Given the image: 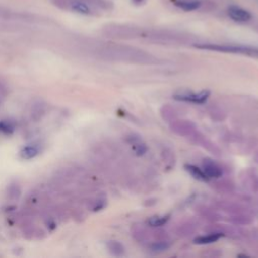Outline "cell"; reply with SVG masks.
Returning <instances> with one entry per match:
<instances>
[{"mask_svg":"<svg viewBox=\"0 0 258 258\" xmlns=\"http://www.w3.org/2000/svg\"><path fill=\"white\" fill-rule=\"evenodd\" d=\"M199 48L218 50L224 52H234V53H243L247 55L258 56V48L248 47V46H237V45H218V44H202L197 45Z\"/></svg>","mask_w":258,"mask_h":258,"instance_id":"obj_1","label":"cell"},{"mask_svg":"<svg viewBox=\"0 0 258 258\" xmlns=\"http://www.w3.org/2000/svg\"><path fill=\"white\" fill-rule=\"evenodd\" d=\"M210 96V92L208 90L201 91L200 93H188V92H182L173 95V98L177 101H183V102H190L195 104H203L205 103Z\"/></svg>","mask_w":258,"mask_h":258,"instance_id":"obj_2","label":"cell"},{"mask_svg":"<svg viewBox=\"0 0 258 258\" xmlns=\"http://www.w3.org/2000/svg\"><path fill=\"white\" fill-rule=\"evenodd\" d=\"M229 16L238 22H246L251 19V13L238 6H230L228 9Z\"/></svg>","mask_w":258,"mask_h":258,"instance_id":"obj_3","label":"cell"},{"mask_svg":"<svg viewBox=\"0 0 258 258\" xmlns=\"http://www.w3.org/2000/svg\"><path fill=\"white\" fill-rule=\"evenodd\" d=\"M203 170L206 173V175L208 176V178H217L220 177L222 175V170L221 168L214 163L211 160H205L204 164H203Z\"/></svg>","mask_w":258,"mask_h":258,"instance_id":"obj_4","label":"cell"},{"mask_svg":"<svg viewBox=\"0 0 258 258\" xmlns=\"http://www.w3.org/2000/svg\"><path fill=\"white\" fill-rule=\"evenodd\" d=\"M45 113H46V104L41 101H38L32 105L30 116L34 122H38L43 118Z\"/></svg>","mask_w":258,"mask_h":258,"instance_id":"obj_5","label":"cell"},{"mask_svg":"<svg viewBox=\"0 0 258 258\" xmlns=\"http://www.w3.org/2000/svg\"><path fill=\"white\" fill-rule=\"evenodd\" d=\"M185 169L187 172H189L196 179H199V180H202V181H206L208 180V176L206 175V173L204 172V170L196 165H192V164H186L185 165Z\"/></svg>","mask_w":258,"mask_h":258,"instance_id":"obj_6","label":"cell"},{"mask_svg":"<svg viewBox=\"0 0 258 258\" xmlns=\"http://www.w3.org/2000/svg\"><path fill=\"white\" fill-rule=\"evenodd\" d=\"M39 153V148L36 145H27L20 150V156L23 159L34 158Z\"/></svg>","mask_w":258,"mask_h":258,"instance_id":"obj_7","label":"cell"},{"mask_svg":"<svg viewBox=\"0 0 258 258\" xmlns=\"http://www.w3.org/2000/svg\"><path fill=\"white\" fill-rule=\"evenodd\" d=\"M223 235L221 233H215V234H210V235H207V236H201V237H198L195 239V243L197 244H211V243H214L216 241H218Z\"/></svg>","mask_w":258,"mask_h":258,"instance_id":"obj_8","label":"cell"},{"mask_svg":"<svg viewBox=\"0 0 258 258\" xmlns=\"http://www.w3.org/2000/svg\"><path fill=\"white\" fill-rule=\"evenodd\" d=\"M169 220V215H162V216H154L148 220V224L152 227H160L164 225Z\"/></svg>","mask_w":258,"mask_h":258,"instance_id":"obj_9","label":"cell"},{"mask_svg":"<svg viewBox=\"0 0 258 258\" xmlns=\"http://www.w3.org/2000/svg\"><path fill=\"white\" fill-rule=\"evenodd\" d=\"M21 195V189L17 184H10L7 188V197L11 201L18 200Z\"/></svg>","mask_w":258,"mask_h":258,"instance_id":"obj_10","label":"cell"},{"mask_svg":"<svg viewBox=\"0 0 258 258\" xmlns=\"http://www.w3.org/2000/svg\"><path fill=\"white\" fill-rule=\"evenodd\" d=\"M108 249H109V251H110L113 255H115V256H120V255H122L123 252H124L123 246H122L120 243L116 242V241H110V242L108 243Z\"/></svg>","mask_w":258,"mask_h":258,"instance_id":"obj_11","label":"cell"},{"mask_svg":"<svg viewBox=\"0 0 258 258\" xmlns=\"http://www.w3.org/2000/svg\"><path fill=\"white\" fill-rule=\"evenodd\" d=\"M177 6L184 10H195L200 6V2L198 1H180L177 3Z\"/></svg>","mask_w":258,"mask_h":258,"instance_id":"obj_12","label":"cell"},{"mask_svg":"<svg viewBox=\"0 0 258 258\" xmlns=\"http://www.w3.org/2000/svg\"><path fill=\"white\" fill-rule=\"evenodd\" d=\"M72 8L79 12V13H83V14H87L89 12V7L83 3V2H80V1H75L72 3Z\"/></svg>","mask_w":258,"mask_h":258,"instance_id":"obj_13","label":"cell"},{"mask_svg":"<svg viewBox=\"0 0 258 258\" xmlns=\"http://www.w3.org/2000/svg\"><path fill=\"white\" fill-rule=\"evenodd\" d=\"M14 131V125L9 121H0V132L5 134H10Z\"/></svg>","mask_w":258,"mask_h":258,"instance_id":"obj_14","label":"cell"},{"mask_svg":"<svg viewBox=\"0 0 258 258\" xmlns=\"http://www.w3.org/2000/svg\"><path fill=\"white\" fill-rule=\"evenodd\" d=\"M168 247H169L168 244L163 243V242H159V243H157V244H154L151 249H152V251H154V252H161V251L166 250Z\"/></svg>","mask_w":258,"mask_h":258,"instance_id":"obj_15","label":"cell"}]
</instances>
